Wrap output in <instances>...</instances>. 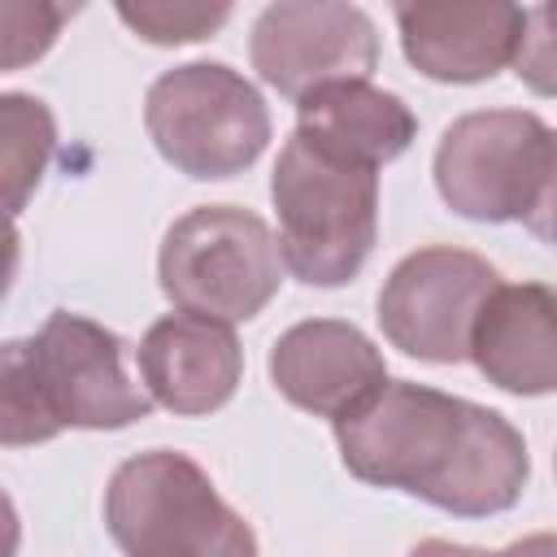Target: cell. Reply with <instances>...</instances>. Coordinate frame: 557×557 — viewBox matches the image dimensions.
<instances>
[{"label": "cell", "mask_w": 557, "mask_h": 557, "mask_svg": "<svg viewBox=\"0 0 557 557\" xmlns=\"http://www.w3.org/2000/svg\"><path fill=\"white\" fill-rule=\"evenodd\" d=\"M270 200L283 265L300 283L339 287L357 278L379 235V170L292 131L270 174Z\"/></svg>", "instance_id": "3"}, {"label": "cell", "mask_w": 557, "mask_h": 557, "mask_svg": "<svg viewBox=\"0 0 557 557\" xmlns=\"http://www.w3.org/2000/svg\"><path fill=\"white\" fill-rule=\"evenodd\" d=\"M553 470H557V453H553Z\"/></svg>", "instance_id": "22"}, {"label": "cell", "mask_w": 557, "mask_h": 557, "mask_svg": "<svg viewBox=\"0 0 557 557\" xmlns=\"http://www.w3.org/2000/svg\"><path fill=\"white\" fill-rule=\"evenodd\" d=\"M553 131L531 109L457 117L435 148L440 200L470 222H522L548 170Z\"/></svg>", "instance_id": "7"}, {"label": "cell", "mask_w": 557, "mask_h": 557, "mask_svg": "<svg viewBox=\"0 0 557 557\" xmlns=\"http://www.w3.org/2000/svg\"><path fill=\"white\" fill-rule=\"evenodd\" d=\"M487 557H557V531L522 535V540H513V544H505L500 553H487Z\"/></svg>", "instance_id": "20"}, {"label": "cell", "mask_w": 557, "mask_h": 557, "mask_svg": "<svg viewBox=\"0 0 557 557\" xmlns=\"http://www.w3.org/2000/svg\"><path fill=\"white\" fill-rule=\"evenodd\" d=\"M270 383L278 396L313 418L344 422L387 383L374 339L339 318H309L287 326L270 348Z\"/></svg>", "instance_id": "10"}, {"label": "cell", "mask_w": 557, "mask_h": 557, "mask_svg": "<svg viewBox=\"0 0 557 557\" xmlns=\"http://www.w3.org/2000/svg\"><path fill=\"white\" fill-rule=\"evenodd\" d=\"M470 361L509 396L557 392V287L500 283L479 309Z\"/></svg>", "instance_id": "13"}, {"label": "cell", "mask_w": 557, "mask_h": 557, "mask_svg": "<svg viewBox=\"0 0 557 557\" xmlns=\"http://www.w3.org/2000/svg\"><path fill=\"white\" fill-rule=\"evenodd\" d=\"M522 222H527V231H531L535 239H544V244L557 248V131H553V148H548L544 183H540L535 205H531V213H527Z\"/></svg>", "instance_id": "19"}, {"label": "cell", "mask_w": 557, "mask_h": 557, "mask_svg": "<svg viewBox=\"0 0 557 557\" xmlns=\"http://www.w3.org/2000/svg\"><path fill=\"white\" fill-rule=\"evenodd\" d=\"M0 126H4V183H9V213H22L26 196L39 187L44 165L57 148V122L44 100L4 91L0 96Z\"/></svg>", "instance_id": "15"}, {"label": "cell", "mask_w": 557, "mask_h": 557, "mask_svg": "<svg viewBox=\"0 0 557 557\" xmlns=\"http://www.w3.org/2000/svg\"><path fill=\"white\" fill-rule=\"evenodd\" d=\"M409 557H487V553L470 544H453V540H422L409 548Z\"/></svg>", "instance_id": "21"}, {"label": "cell", "mask_w": 557, "mask_h": 557, "mask_svg": "<svg viewBox=\"0 0 557 557\" xmlns=\"http://www.w3.org/2000/svg\"><path fill=\"white\" fill-rule=\"evenodd\" d=\"M135 361L148 396L178 418L222 409L244 379V348L235 331L196 313H165L152 322L135 348Z\"/></svg>", "instance_id": "12"}, {"label": "cell", "mask_w": 557, "mask_h": 557, "mask_svg": "<svg viewBox=\"0 0 557 557\" xmlns=\"http://www.w3.org/2000/svg\"><path fill=\"white\" fill-rule=\"evenodd\" d=\"M296 131L335 157L379 170L413 144L418 117L396 91H383L366 78V83H331L305 96L296 104Z\"/></svg>", "instance_id": "14"}, {"label": "cell", "mask_w": 557, "mask_h": 557, "mask_svg": "<svg viewBox=\"0 0 557 557\" xmlns=\"http://www.w3.org/2000/svg\"><path fill=\"white\" fill-rule=\"evenodd\" d=\"M144 126L157 152L187 178H235L270 144L261 91L222 61L165 70L144 96Z\"/></svg>", "instance_id": "6"}, {"label": "cell", "mask_w": 557, "mask_h": 557, "mask_svg": "<svg viewBox=\"0 0 557 557\" xmlns=\"http://www.w3.org/2000/svg\"><path fill=\"white\" fill-rule=\"evenodd\" d=\"M278 235L239 205H200L183 213L157 257V278L165 300L178 313L213 318V322H248L257 318L283 283Z\"/></svg>", "instance_id": "5"}, {"label": "cell", "mask_w": 557, "mask_h": 557, "mask_svg": "<svg viewBox=\"0 0 557 557\" xmlns=\"http://www.w3.org/2000/svg\"><path fill=\"white\" fill-rule=\"evenodd\" d=\"M117 17L148 44H196L209 39L226 17L231 4H191V0H139L117 4Z\"/></svg>", "instance_id": "16"}, {"label": "cell", "mask_w": 557, "mask_h": 557, "mask_svg": "<svg viewBox=\"0 0 557 557\" xmlns=\"http://www.w3.org/2000/svg\"><path fill=\"white\" fill-rule=\"evenodd\" d=\"M0 22H4V70H22L26 61L44 57L65 22V9L61 4H22V0H9L0 9Z\"/></svg>", "instance_id": "17"}, {"label": "cell", "mask_w": 557, "mask_h": 557, "mask_svg": "<svg viewBox=\"0 0 557 557\" xmlns=\"http://www.w3.org/2000/svg\"><path fill=\"white\" fill-rule=\"evenodd\" d=\"M500 287L496 265L466 248H418L387 274L379 292V326L392 348L431 366L470 357L479 309Z\"/></svg>", "instance_id": "8"}, {"label": "cell", "mask_w": 557, "mask_h": 557, "mask_svg": "<svg viewBox=\"0 0 557 557\" xmlns=\"http://www.w3.org/2000/svg\"><path fill=\"white\" fill-rule=\"evenodd\" d=\"M152 413V396L126 374L122 335L57 309L30 339L0 352V440L4 448L44 444L70 426L122 431Z\"/></svg>", "instance_id": "2"}, {"label": "cell", "mask_w": 557, "mask_h": 557, "mask_svg": "<svg viewBox=\"0 0 557 557\" xmlns=\"http://www.w3.org/2000/svg\"><path fill=\"white\" fill-rule=\"evenodd\" d=\"M405 61L435 83H487L518 61L527 9L487 4H396Z\"/></svg>", "instance_id": "11"}, {"label": "cell", "mask_w": 557, "mask_h": 557, "mask_svg": "<svg viewBox=\"0 0 557 557\" xmlns=\"http://www.w3.org/2000/svg\"><path fill=\"white\" fill-rule=\"evenodd\" d=\"M248 57L261 83L300 104L331 83H366L379 65V35L357 4L278 0L257 13Z\"/></svg>", "instance_id": "9"}, {"label": "cell", "mask_w": 557, "mask_h": 557, "mask_svg": "<svg viewBox=\"0 0 557 557\" xmlns=\"http://www.w3.org/2000/svg\"><path fill=\"white\" fill-rule=\"evenodd\" d=\"M335 444L352 479L457 518L513 509L531 474L527 444L505 413L409 379H387L374 400L335 422Z\"/></svg>", "instance_id": "1"}, {"label": "cell", "mask_w": 557, "mask_h": 557, "mask_svg": "<svg viewBox=\"0 0 557 557\" xmlns=\"http://www.w3.org/2000/svg\"><path fill=\"white\" fill-rule=\"evenodd\" d=\"M513 74L535 96H557V0L527 9V35H522Z\"/></svg>", "instance_id": "18"}, {"label": "cell", "mask_w": 557, "mask_h": 557, "mask_svg": "<svg viewBox=\"0 0 557 557\" xmlns=\"http://www.w3.org/2000/svg\"><path fill=\"white\" fill-rule=\"evenodd\" d=\"M104 527L126 557H257V535L213 479L174 448L126 457L104 487Z\"/></svg>", "instance_id": "4"}]
</instances>
